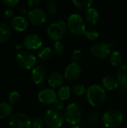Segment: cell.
Segmentation results:
<instances>
[{
	"label": "cell",
	"instance_id": "obj_1",
	"mask_svg": "<svg viewBox=\"0 0 127 128\" xmlns=\"http://www.w3.org/2000/svg\"><path fill=\"white\" fill-rule=\"evenodd\" d=\"M87 100L88 104L94 106H100L106 99V92L100 85H92L87 89Z\"/></svg>",
	"mask_w": 127,
	"mask_h": 128
},
{
	"label": "cell",
	"instance_id": "obj_2",
	"mask_svg": "<svg viewBox=\"0 0 127 128\" xmlns=\"http://www.w3.org/2000/svg\"><path fill=\"white\" fill-rule=\"evenodd\" d=\"M67 27L70 33L75 36H82L86 31L84 19L77 14H73L69 16L67 20Z\"/></svg>",
	"mask_w": 127,
	"mask_h": 128
},
{
	"label": "cell",
	"instance_id": "obj_3",
	"mask_svg": "<svg viewBox=\"0 0 127 128\" xmlns=\"http://www.w3.org/2000/svg\"><path fill=\"white\" fill-rule=\"evenodd\" d=\"M124 114L120 110H112L103 114L102 122L106 128H119L124 122Z\"/></svg>",
	"mask_w": 127,
	"mask_h": 128
},
{
	"label": "cell",
	"instance_id": "obj_4",
	"mask_svg": "<svg viewBox=\"0 0 127 128\" xmlns=\"http://www.w3.org/2000/svg\"><path fill=\"white\" fill-rule=\"evenodd\" d=\"M67 23L63 20H57L52 22L47 28L46 33L49 38L56 41H61L67 32Z\"/></svg>",
	"mask_w": 127,
	"mask_h": 128
},
{
	"label": "cell",
	"instance_id": "obj_5",
	"mask_svg": "<svg viewBox=\"0 0 127 128\" xmlns=\"http://www.w3.org/2000/svg\"><path fill=\"white\" fill-rule=\"evenodd\" d=\"M43 120L49 128H61L65 121L64 115L55 110H47L43 116Z\"/></svg>",
	"mask_w": 127,
	"mask_h": 128
},
{
	"label": "cell",
	"instance_id": "obj_6",
	"mask_svg": "<svg viewBox=\"0 0 127 128\" xmlns=\"http://www.w3.org/2000/svg\"><path fill=\"white\" fill-rule=\"evenodd\" d=\"M65 121L72 125H76L80 122L82 117V112L80 106L76 103L70 104L64 114Z\"/></svg>",
	"mask_w": 127,
	"mask_h": 128
},
{
	"label": "cell",
	"instance_id": "obj_7",
	"mask_svg": "<svg viewBox=\"0 0 127 128\" xmlns=\"http://www.w3.org/2000/svg\"><path fill=\"white\" fill-rule=\"evenodd\" d=\"M16 61L17 64L23 69L29 70L35 68L37 64V58L31 52L27 51H22L17 53L16 56Z\"/></svg>",
	"mask_w": 127,
	"mask_h": 128
},
{
	"label": "cell",
	"instance_id": "obj_8",
	"mask_svg": "<svg viewBox=\"0 0 127 128\" xmlns=\"http://www.w3.org/2000/svg\"><path fill=\"white\" fill-rule=\"evenodd\" d=\"M31 120L25 113L17 112L11 116L9 125L11 128H31Z\"/></svg>",
	"mask_w": 127,
	"mask_h": 128
},
{
	"label": "cell",
	"instance_id": "obj_9",
	"mask_svg": "<svg viewBox=\"0 0 127 128\" xmlns=\"http://www.w3.org/2000/svg\"><path fill=\"white\" fill-rule=\"evenodd\" d=\"M112 46V45L110 44H106L103 42H97L91 46V52L92 55L97 58L104 59L110 56Z\"/></svg>",
	"mask_w": 127,
	"mask_h": 128
},
{
	"label": "cell",
	"instance_id": "obj_10",
	"mask_svg": "<svg viewBox=\"0 0 127 128\" xmlns=\"http://www.w3.org/2000/svg\"><path fill=\"white\" fill-rule=\"evenodd\" d=\"M28 18L29 22L36 26L43 25L47 18V15L44 10L40 8H33L28 12Z\"/></svg>",
	"mask_w": 127,
	"mask_h": 128
},
{
	"label": "cell",
	"instance_id": "obj_11",
	"mask_svg": "<svg viewBox=\"0 0 127 128\" xmlns=\"http://www.w3.org/2000/svg\"><path fill=\"white\" fill-rule=\"evenodd\" d=\"M42 38L37 34L31 33L23 39V46L28 50H37L42 46Z\"/></svg>",
	"mask_w": 127,
	"mask_h": 128
},
{
	"label": "cell",
	"instance_id": "obj_12",
	"mask_svg": "<svg viewBox=\"0 0 127 128\" xmlns=\"http://www.w3.org/2000/svg\"><path fill=\"white\" fill-rule=\"evenodd\" d=\"M57 98L58 95L52 88H43L40 90L37 94L38 100L46 105L54 104L58 100Z\"/></svg>",
	"mask_w": 127,
	"mask_h": 128
},
{
	"label": "cell",
	"instance_id": "obj_13",
	"mask_svg": "<svg viewBox=\"0 0 127 128\" xmlns=\"http://www.w3.org/2000/svg\"><path fill=\"white\" fill-rule=\"evenodd\" d=\"M82 69L79 64L70 63L69 64L64 71V76L68 81H74L77 80L82 74Z\"/></svg>",
	"mask_w": 127,
	"mask_h": 128
},
{
	"label": "cell",
	"instance_id": "obj_14",
	"mask_svg": "<svg viewBox=\"0 0 127 128\" xmlns=\"http://www.w3.org/2000/svg\"><path fill=\"white\" fill-rule=\"evenodd\" d=\"M31 79L34 84L39 85L42 83L46 78L47 72L44 67L43 66H36L31 70Z\"/></svg>",
	"mask_w": 127,
	"mask_h": 128
},
{
	"label": "cell",
	"instance_id": "obj_15",
	"mask_svg": "<svg viewBox=\"0 0 127 128\" xmlns=\"http://www.w3.org/2000/svg\"><path fill=\"white\" fill-rule=\"evenodd\" d=\"M10 25L17 32H24L28 27V20L22 16H14L10 20Z\"/></svg>",
	"mask_w": 127,
	"mask_h": 128
},
{
	"label": "cell",
	"instance_id": "obj_16",
	"mask_svg": "<svg viewBox=\"0 0 127 128\" xmlns=\"http://www.w3.org/2000/svg\"><path fill=\"white\" fill-rule=\"evenodd\" d=\"M64 81V76L59 72L52 73L48 78V83L52 88H57L61 87Z\"/></svg>",
	"mask_w": 127,
	"mask_h": 128
},
{
	"label": "cell",
	"instance_id": "obj_17",
	"mask_svg": "<svg viewBox=\"0 0 127 128\" xmlns=\"http://www.w3.org/2000/svg\"><path fill=\"white\" fill-rule=\"evenodd\" d=\"M85 17L88 23L94 26L99 22L100 15L99 11L95 8L91 7L85 11Z\"/></svg>",
	"mask_w": 127,
	"mask_h": 128
},
{
	"label": "cell",
	"instance_id": "obj_18",
	"mask_svg": "<svg viewBox=\"0 0 127 128\" xmlns=\"http://www.w3.org/2000/svg\"><path fill=\"white\" fill-rule=\"evenodd\" d=\"M104 88L109 91H113L119 88L120 83L116 79L112 76H106L102 80Z\"/></svg>",
	"mask_w": 127,
	"mask_h": 128
},
{
	"label": "cell",
	"instance_id": "obj_19",
	"mask_svg": "<svg viewBox=\"0 0 127 128\" xmlns=\"http://www.w3.org/2000/svg\"><path fill=\"white\" fill-rule=\"evenodd\" d=\"M13 112V107L10 104L7 102L0 103V119L8 118Z\"/></svg>",
	"mask_w": 127,
	"mask_h": 128
},
{
	"label": "cell",
	"instance_id": "obj_20",
	"mask_svg": "<svg viewBox=\"0 0 127 128\" xmlns=\"http://www.w3.org/2000/svg\"><path fill=\"white\" fill-rule=\"evenodd\" d=\"M10 29L7 24L0 22V44L5 43L10 38Z\"/></svg>",
	"mask_w": 127,
	"mask_h": 128
},
{
	"label": "cell",
	"instance_id": "obj_21",
	"mask_svg": "<svg viewBox=\"0 0 127 128\" xmlns=\"http://www.w3.org/2000/svg\"><path fill=\"white\" fill-rule=\"evenodd\" d=\"M116 79L121 85H127V64L119 68L117 71Z\"/></svg>",
	"mask_w": 127,
	"mask_h": 128
},
{
	"label": "cell",
	"instance_id": "obj_22",
	"mask_svg": "<svg viewBox=\"0 0 127 128\" xmlns=\"http://www.w3.org/2000/svg\"><path fill=\"white\" fill-rule=\"evenodd\" d=\"M73 4L76 8L81 10H87L90 8H91L92 4L94 3L93 0H73Z\"/></svg>",
	"mask_w": 127,
	"mask_h": 128
},
{
	"label": "cell",
	"instance_id": "obj_23",
	"mask_svg": "<svg viewBox=\"0 0 127 128\" xmlns=\"http://www.w3.org/2000/svg\"><path fill=\"white\" fill-rule=\"evenodd\" d=\"M57 95H58V98L59 100H61L62 101L67 100H68L70 98V95H71V89L67 86H61L58 89Z\"/></svg>",
	"mask_w": 127,
	"mask_h": 128
},
{
	"label": "cell",
	"instance_id": "obj_24",
	"mask_svg": "<svg viewBox=\"0 0 127 128\" xmlns=\"http://www.w3.org/2000/svg\"><path fill=\"white\" fill-rule=\"evenodd\" d=\"M109 62L112 66H118L122 62V56L119 51H113L109 56Z\"/></svg>",
	"mask_w": 127,
	"mask_h": 128
},
{
	"label": "cell",
	"instance_id": "obj_25",
	"mask_svg": "<svg viewBox=\"0 0 127 128\" xmlns=\"http://www.w3.org/2000/svg\"><path fill=\"white\" fill-rule=\"evenodd\" d=\"M52 54H53V52L50 47L44 46L39 50L37 53V56L42 60H48L52 57Z\"/></svg>",
	"mask_w": 127,
	"mask_h": 128
},
{
	"label": "cell",
	"instance_id": "obj_26",
	"mask_svg": "<svg viewBox=\"0 0 127 128\" xmlns=\"http://www.w3.org/2000/svg\"><path fill=\"white\" fill-rule=\"evenodd\" d=\"M84 35L90 41H94L99 38L98 32L97 30H95V29H93V28L86 29V31L85 32Z\"/></svg>",
	"mask_w": 127,
	"mask_h": 128
},
{
	"label": "cell",
	"instance_id": "obj_27",
	"mask_svg": "<svg viewBox=\"0 0 127 128\" xmlns=\"http://www.w3.org/2000/svg\"><path fill=\"white\" fill-rule=\"evenodd\" d=\"M72 91H73V93L75 95L80 97V96H82L87 92V89L85 88V86L82 85V84H76L73 87Z\"/></svg>",
	"mask_w": 127,
	"mask_h": 128
},
{
	"label": "cell",
	"instance_id": "obj_28",
	"mask_svg": "<svg viewBox=\"0 0 127 128\" xmlns=\"http://www.w3.org/2000/svg\"><path fill=\"white\" fill-rule=\"evenodd\" d=\"M8 100L10 104H16L19 103V100H20V94L19 93L16 91H11L9 93V96H8Z\"/></svg>",
	"mask_w": 127,
	"mask_h": 128
},
{
	"label": "cell",
	"instance_id": "obj_29",
	"mask_svg": "<svg viewBox=\"0 0 127 128\" xmlns=\"http://www.w3.org/2000/svg\"><path fill=\"white\" fill-rule=\"evenodd\" d=\"M82 57H83L82 52L80 50H75L73 51V52L71 54L72 62L79 64V62H81V60L82 59Z\"/></svg>",
	"mask_w": 127,
	"mask_h": 128
},
{
	"label": "cell",
	"instance_id": "obj_30",
	"mask_svg": "<svg viewBox=\"0 0 127 128\" xmlns=\"http://www.w3.org/2000/svg\"><path fill=\"white\" fill-rule=\"evenodd\" d=\"M100 119H101V117H100V115L99 112H93L91 113L89 117H88V121H89V123L92 125H96V124H98L99 122H100Z\"/></svg>",
	"mask_w": 127,
	"mask_h": 128
},
{
	"label": "cell",
	"instance_id": "obj_31",
	"mask_svg": "<svg viewBox=\"0 0 127 128\" xmlns=\"http://www.w3.org/2000/svg\"><path fill=\"white\" fill-rule=\"evenodd\" d=\"M44 124V120L40 117H34L31 120V128H43Z\"/></svg>",
	"mask_w": 127,
	"mask_h": 128
},
{
	"label": "cell",
	"instance_id": "obj_32",
	"mask_svg": "<svg viewBox=\"0 0 127 128\" xmlns=\"http://www.w3.org/2000/svg\"><path fill=\"white\" fill-rule=\"evenodd\" d=\"M53 48H54V52L56 55L60 56L63 54L64 51V45L61 42V41H56L53 44Z\"/></svg>",
	"mask_w": 127,
	"mask_h": 128
},
{
	"label": "cell",
	"instance_id": "obj_33",
	"mask_svg": "<svg viewBox=\"0 0 127 128\" xmlns=\"http://www.w3.org/2000/svg\"><path fill=\"white\" fill-rule=\"evenodd\" d=\"M57 10V2L55 0H51L46 4V10L49 14H55Z\"/></svg>",
	"mask_w": 127,
	"mask_h": 128
},
{
	"label": "cell",
	"instance_id": "obj_34",
	"mask_svg": "<svg viewBox=\"0 0 127 128\" xmlns=\"http://www.w3.org/2000/svg\"><path fill=\"white\" fill-rule=\"evenodd\" d=\"M54 107H55V110L58 111V112H61V110H64V104L62 100H57L55 103H54Z\"/></svg>",
	"mask_w": 127,
	"mask_h": 128
},
{
	"label": "cell",
	"instance_id": "obj_35",
	"mask_svg": "<svg viewBox=\"0 0 127 128\" xmlns=\"http://www.w3.org/2000/svg\"><path fill=\"white\" fill-rule=\"evenodd\" d=\"M2 3L8 7H15L19 3V0H3Z\"/></svg>",
	"mask_w": 127,
	"mask_h": 128
},
{
	"label": "cell",
	"instance_id": "obj_36",
	"mask_svg": "<svg viewBox=\"0 0 127 128\" xmlns=\"http://www.w3.org/2000/svg\"><path fill=\"white\" fill-rule=\"evenodd\" d=\"M4 17L6 19H12L14 16H13V10H11L10 8H7L4 10L3 13Z\"/></svg>",
	"mask_w": 127,
	"mask_h": 128
},
{
	"label": "cell",
	"instance_id": "obj_37",
	"mask_svg": "<svg viewBox=\"0 0 127 128\" xmlns=\"http://www.w3.org/2000/svg\"><path fill=\"white\" fill-rule=\"evenodd\" d=\"M40 2V0H28L27 2L28 4L30 7H34V8H35V6H37Z\"/></svg>",
	"mask_w": 127,
	"mask_h": 128
},
{
	"label": "cell",
	"instance_id": "obj_38",
	"mask_svg": "<svg viewBox=\"0 0 127 128\" xmlns=\"http://www.w3.org/2000/svg\"><path fill=\"white\" fill-rule=\"evenodd\" d=\"M120 92H121L123 94H127V85H121V87H120Z\"/></svg>",
	"mask_w": 127,
	"mask_h": 128
},
{
	"label": "cell",
	"instance_id": "obj_39",
	"mask_svg": "<svg viewBox=\"0 0 127 128\" xmlns=\"http://www.w3.org/2000/svg\"><path fill=\"white\" fill-rule=\"evenodd\" d=\"M19 13H20V14H25L26 13V11H27V9H26V8H25V7L22 6V7H20V8H19Z\"/></svg>",
	"mask_w": 127,
	"mask_h": 128
},
{
	"label": "cell",
	"instance_id": "obj_40",
	"mask_svg": "<svg viewBox=\"0 0 127 128\" xmlns=\"http://www.w3.org/2000/svg\"><path fill=\"white\" fill-rule=\"evenodd\" d=\"M24 46L23 45H22V44H17V45H16L15 46V48L16 49V50H19V49H21V48H22Z\"/></svg>",
	"mask_w": 127,
	"mask_h": 128
},
{
	"label": "cell",
	"instance_id": "obj_41",
	"mask_svg": "<svg viewBox=\"0 0 127 128\" xmlns=\"http://www.w3.org/2000/svg\"><path fill=\"white\" fill-rule=\"evenodd\" d=\"M72 128H82L81 126H78V125H76V126H74V127H73Z\"/></svg>",
	"mask_w": 127,
	"mask_h": 128
},
{
	"label": "cell",
	"instance_id": "obj_42",
	"mask_svg": "<svg viewBox=\"0 0 127 128\" xmlns=\"http://www.w3.org/2000/svg\"></svg>",
	"mask_w": 127,
	"mask_h": 128
}]
</instances>
